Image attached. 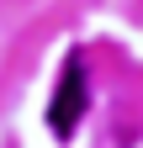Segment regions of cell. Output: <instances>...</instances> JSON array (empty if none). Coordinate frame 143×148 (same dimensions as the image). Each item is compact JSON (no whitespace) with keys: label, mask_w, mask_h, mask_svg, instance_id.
Wrapping results in <instances>:
<instances>
[{"label":"cell","mask_w":143,"mask_h":148,"mask_svg":"<svg viewBox=\"0 0 143 148\" xmlns=\"http://www.w3.org/2000/svg\"><path fill=\"white\" fill-rule=\"evenodd\" d=\"M80 106H85V79H80V58H69L64 85H58V95H53V106H48V122H53V132H58V138H69V132H74Z\"/></svg>","instance_id":"1"}]
</instances>
